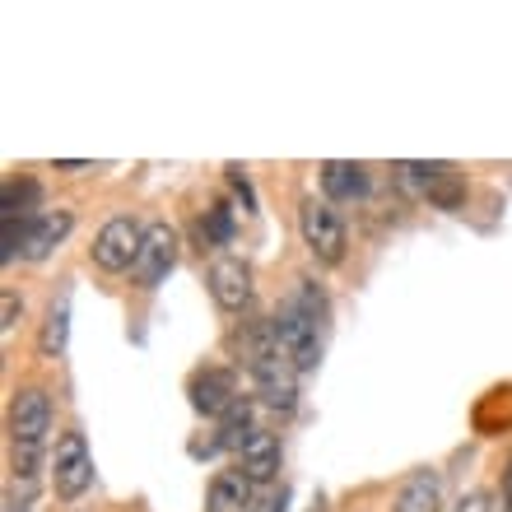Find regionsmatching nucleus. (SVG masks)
Segmentation results:
<instances>
[{"label": "nucleus", "mask_w": 512, "mask_h": 512, "mask_svg": "<svg viewBox=\"0 0 512 512\" xmlns=\"http://www.w3.org/2000/svg\"><path fill=\"white\" fill-rule=\"evenodd\" d=\"M247 373H252L256 391L270 410H294L298 405V368L284 359L280 340H275V326L270 322H256L247 331Z\"/></svg>", "instance_id": "1"}, {"label": "nucleus", "mask_w": 512, "mask_h": 512, "mask_svg": "<svg viewBox=\"0 0 512 512\" xmlns=\"http://www.w3.org/2000/svg\"><path fill=\"white\" fill-rule=\"evenodd\" d=\"M229 182H233V191H238V196H243V210H256L252 182H247V173H243V168H229Z\"/></svg>", "instance_id": "21"}, {"label": "nucleus", "mask_w": 512, "mask_h": 512, "mask_svg": "<svg viewBox=\"0 0 512 512\" xmlns=\"http://www.w3.org/2000/svg\"><path fill=\"white\" fill-rule=\"evenodd\" d=\"M396 512H443V485L433 471H415L396 494Z\"/></svg>", "instance_id": "15"}, {"label": "nucleus", "mask_w": 512, "mask_h": 512, "mask_svg": "<svg viewBox=\"0 0 512 512\" xmlns=\"http://www.w3.org/2000/svg\"><path fill=\"white\" fill-rule=\"evenodd\" d=\"M201 243L205 247H229L233 243V210L224 201H215L201 215Z\"/></svg>", "instance_id": "18"}, {"label": "nucleus", "mask_w": 512, "mask_h": 512, "mask_svg": "<svg viewBox=\"0 0 512 512\" xmlns=\"http://www.w3.org/2000/svg\"><path fill=\"white\" fill-rule=\"evenodd\" d=\"M14 475H19V480H33V475H38V447H14Z\"/></svg>", "instance_id": "20"}, {"label": "nucleus", "mask_w": 512, "mask_h": 512, "mask_svg": "<svg viewBox=\"0 0 512 512\" xmlns=\"http://www.w3.org/2000/svg\"><path fill=\"white\" fill-rule=\"evenodd\" d=\"M247 503H252V480L243 471H219L210 480L205 512H247Z\"/></svg>", "instance_id": "14"}, {"label": "nucleus", "mask_w": 512, "mask_h": 512, "mask_svg": "<svg viewBox=\"0 0 512 512\" xmlns=\"http://www.w3.org/2000/svg\"><path fill=\"white\" fill-rule=\"evenodd\" d=\"M210 294L224 312H243L252 303V270L238 261V256H219L210 266Z\"/></svg>", "instance_id": "10"}, {"label": "nucleus", "mask_w": 512, "mask_h": 512, "mask_svg": "<svg viewBox=\"0 0 512 512\" xmlns=\"http://www.w3.org/2000/svg\"><path fill=\"white\" fill-rule=\"evenodd\" d=\"M256 433V424H252V401L247 396H238V401L219 415V429H215V438H210V447L205 452H224V447H233V452H243V443Z\"/></svg>", "instance_id": "13"}, {"label": "nucleus", "mask_w": 512, "mask_h": 512, "mask_svg": "<svg viewBox=\"0 0 512 512\" xmlns=\"http://www.w3.org/2000/svg\"><path fill=\"white\" fill-rule=\"evenodd\" d=\"M75 229V215L70 210H47V215L33 219V233H28V261H42V256H52V247Z\"/></svg>", "instance_id": "16"}, {"label": "nucleus", "mask_w": 512, "mask_h": 512, "mask_svg": "<svg viewBox=\"0 0 512 512\" xmlns=\"http://www.w3.org/2000/svg\"><path fill=\"white\" fill-rule=\"evenodd\" d=\"M187 396H191V410H196V415L219 419L233 401H238V378H233L229 368L205 364V368H196V373H191Z\"/></svg>", "instance_id": "9"}, {"label": "nucleus", "mask_w": 512, "mask_h": 512, "mask_svg": "<svg viewBox=\"0 0 512 512\" xmlns=\"http://www.w3.org/2000/svg\"><path fill=\"white\" fill-rule=\"evenodd\" d=\"M401 182L419 196H429L433 205H443V210H457L461 196H466V182L452 163H401Z\"/></svg>", "instance_id": "6"}, {"label": "nucleus", "mask_w": 512, "mask_h": 512, "mask_svg": "<svg viewBox=\"0 0 512 512\" xmlns=\"http://www.w3.org/2000/svg\"><path fill=\"white\" fill-rule=\"evenodd\" d=\"M52 424V401L42 387L14 391L10 401V443L14 447H42V433Z\"/></svg>", "instance_id": "8"}, {"label": "nucleus", "mask_w": 512, "mask_h": 512, "mask_svg": "<svg viewBox=\"0 0 512 512\" xmlns=\"http://www.w3.org/2000/svg\"><path fill=\"white\" fill-rule=\"evenodd\" d=\"M322 191L331 201H364L368 196V168L364 163L326 159L322 163Z\"/></svg>", "instance_id": "12"}, {"label": "nucleus", "mask_w": 512, "mask_h": 512, "mask_svg": "<svg viewBox=\"0 0 512 512\" xmlns=\"http://www.w3.org/2000/svg\"><path fill=\"white\" fill-rule=\"evenodd\" d=\"M14 317H19V298L5 294V322H0V326H5V331H14Z\"/></svg>", "instance_id": "23"}, {"label": "nucleus", "mask_w": 512, "mask_h": 512, "mask_svg": "<svg viewBox=\"0 0 512 512\" xmlns=\"http://www.w3.org/2000/svg\"><path fill=\"white\" fill-rule=\"evenodd\" d=\"M298 229H303V243H308V252L322 266H340L345 261V224H340V215L326 201L308 196L303 210H298Z\"/></svg>", "instance_id": "4"}, {"label": "nucleus", "mask_w": 512, "mask_h": 512, "mask_svg": "<svg viewBox=\"0 0 512 512\" xmlns=\"http://www.w3.org/2000/svg\"><path fill=\"white\" fill-rule=\"evenodd\" d=\"M140 247H145V229L135 224V219H126V215H117V219H108L103 229H98V238H94V266L98 270H135V256H140Z\"/></svg>", "instance_id": "5"}, {"label": "nucleus", "mask_w": 512, "mask_h": 512, "mask_svg": "<svg viewBox=\"0 0 512 512\" xmlns=\"http://www.w3.org/2000/svg\"><path fill=\"white\" fill-rule=\"evenodd\" d=\"M457 512H489V494H466L457 503Z\"/></svg>", "instance_id": "22"}, {"label": "nucleus", "mask_w": 512, "mask_h": 512, "mask_svg": "<svg viewBox=\"0 0 512 512\" xmlns=\"http://www.w3.org/2000/svg\"><path fill=\"white\" fill-rule=\"evenodd\" d=\"M238 471H243L252 485H270V480L280 475V438L266 429H256L243 443V452H238Z\"/></svg>", "instance_id": "11"}, {"label": "nucleus", "mask_w": 512, "mask_h": 512, "mask_svg": "<svg viewBox=\"0 0 512 512\" xmlns=\"http://www.w3.org/2000/svg\"><path fill=\"white\" fill-rule=\"evenodd\" d=\"M94 485V457H89V443L84 433H61L56 438V452H52V489L56 499H80L84 489Z\"/></svg>", "instance_id": "3"}, {"label": "nucleus", "mask_w": 512, "mask_h": 512, "mask_svg": "<svg viewBox=\"0 0 512 512\" xmlns=\"http://www.w3.org/2000/svg\"><path fill=\"white\" fill-rule=\"evenodd\" d=\"M5 512H28V499H19V494L10 489V494H5Z\"/></svg>", "instance_id": "24"}, {"label": "nucleus", "mask_w": 512, "mask_h": 512, "mask_svg": "<svg viewBox=\"0 0 512 512\" xmlns=\"http://www.w3.org/2000/svg\"><path fill=\"white\" fill-rule=\"evenodd\" d=\"M177 266V229L173 224H149L145 229V247L135 256V284L140 289H159L168 280V270Z\"/></svg>", "instance_id": "7"}, {"label": "nucleus", "mask_w": 512, "mask_h": 512, "mask_svg": "<svg viewBox=\"0 0 512 512\" xmlns=\"http://www.w3.org/2000/svg\"><path fill=\"white\" fill-rule=\"evenodd\" d=\"M66 322H70V303L66 298H56L52 312H47V326H42V354L66 350Z\"/></svg>", "instance_id": "19"}, {"label": "nucleus", "mask_w": 512, "mask_h": 512, "mask_svg": "<svg viewBox=\"0 0 512 512\" xmlns=\"http://www.w3.org/2000/svg\"><path fill=\"white\" fill-rule=\"evenodd\" d=\"M38 182L33 177H10L5 182V210L0 219H38Z\"/></svg>", "instance_id": "17"}, {"label": "nucleus", "mask_w": 512, "mask_h": 512, "mask_svg": "<svg viewBox=\"0 0 512 512\" xmlns=\"http://www.w3.org/2000/svg\"><path fill=\"white\" fill-rule=\"evenodd\" d=\"M503 508L512 512V471H508V485H503Z\"/></svg>", "instance_id": "25"}, {"label": "nucleus", "mask_w": 512, "mask_h": 512, "mask_svg": "<svg viewBox=\"0 0 512 512\" xmlns=\"http://www.w3.org/2000/svg\"><path fill=\"white\" fill-rule=\"evenodd\" d=\"M270 326H275V340H280L284 359H289L298 373H312V368L322 364V336H317V317L298 308L294 298H289V303H280V312L270 317Z\"/></svg>", "instance_id": "2"}]
</instances>
